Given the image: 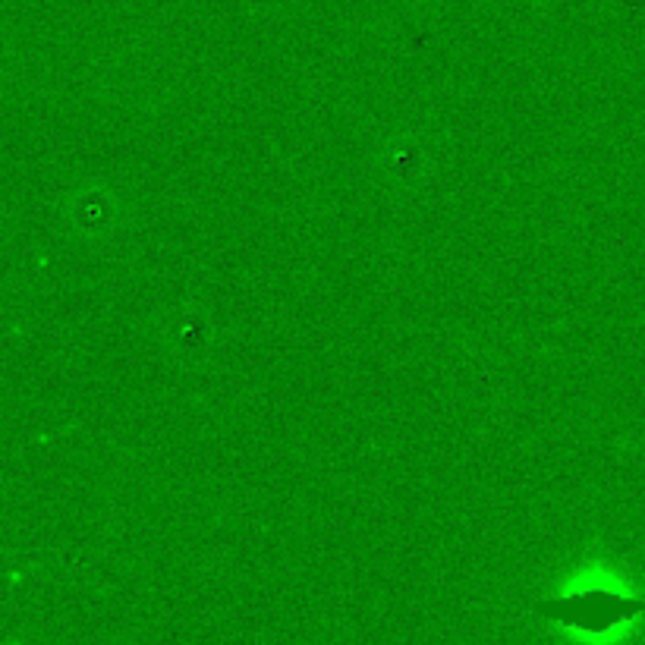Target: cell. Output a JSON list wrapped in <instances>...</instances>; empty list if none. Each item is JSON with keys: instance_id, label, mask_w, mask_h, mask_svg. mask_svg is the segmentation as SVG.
Returning <instances> with one entry per match:
<instances>
[{"instance_id": "obj_1", "label": "cell", "mask_w": 645, "mask_h": 645, "mask_svg": "<svg viewBox=\"0 0 645 645\" xmlns=\"http://www.w3.org/2000/svg\"><path fill=\"white\" fill-rule=\"evenodd\" d=\"M539 611L545 617L601 633L607 626H614L617 620L633 617L636 611H642V601H626V598H614V595H604V592H592V595H582V598H563V601H554V604H539Z\"/></svg>"}]
</instances>
